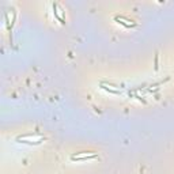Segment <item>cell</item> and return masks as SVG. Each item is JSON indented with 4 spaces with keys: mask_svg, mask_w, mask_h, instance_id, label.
Instances as JSON below:
<instances>
[{
    "mask_svg": "<svg viewBox=\"0 0 174 174\" xmlns=\"http://www.w3.org/2000/svg\"><path fill=\"white\" fill-rule=\"evenodd\" d=\"M102 87H103V89H106V90H109V89H107V87H106L105 84H102ZM110 91H112V92H116V94H118V92H120L118 90H110Z\"/></svg>",
    "mask_w": 174,
    "mask_h": 174,
    "instance_id": "obj_2",
    "label": "cell"
},
{
    "mask_svg": "<svg viewBox=\"0 0 174 174\" xmlns=\"http://www.w3.org/2000/svg\"><path fill=\"white\" fill-rule=\"evenodd\" d=\"M95 154H90V153H83V154H75L71 156L72 160H87V159H92L95 158Z\"/></svg>",
    "mask_w": 174,
    "mask_h": 174,
    "instance_id": "obj_1",
    "label": "cell"
}]
</instances>
